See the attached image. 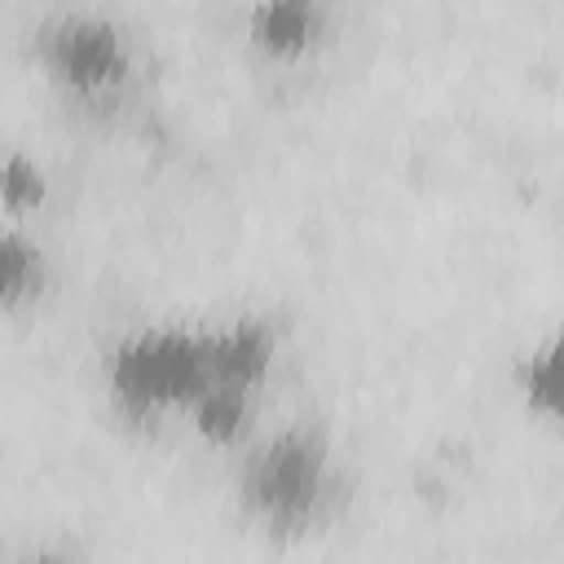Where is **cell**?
<instances>
[{
	"label": "cell",
	"instance_id": "cell-2",
	"mask_svg": "<svg viewBox=\"0 0 564 564\" xmlns=\"http://www.w3.org/2000/svg\"><path fill=\"white\" fill-rule=\"evenodd\" d=\"M203 388H212L207 326L150 322L119 335L106 352V392L137 423L185 414Z\"/></svg>",
	"mask_w": 564,
	"mask_h": 564
},
{
	"label": "cell",
	"instance_id": "cell-3",
	"mask_svg": "<svg viewBox=\"0 0 564 564\" xmlns=\"http://www.w3.org/2000/svg\"><path fill=\"white\" fill-rule=\"evenodd\" d=\"M40 70L75 101H119L137 75V44L106 9H53L35 22Z\"/></svg>",
	"mask_w": 564,
	"mask_h": 564
},
{
	"label": "cell",
	"instance_id": "cell-5",
	"mask_svg": "<svg viewBox=\"0 0 564 564\" xmlns=\"http://www.w3.org/2000/svg\"><path fill=\"white\" fill-rule=\"evenodd\" d=\"M207 361H212V383L260 397L278 366V326L269 317H234L207 326Z\"/></svg>",
	"mask_w": 564,
	"mask_h": 564
},
{
	"label": "cell",
	"instance_id": "cell-7",
	"mask_svg": "<svg viewBox=\"0 0 564 564\" xmlns=\"http://www.w3.org/2000/svg\"><path fill=\"white\" fill-rule=\"evenodd\" d=\"M256 410H260V397H256V392L212 383V388L198 392V401L185 410V419H189V427H194L207 445L229 449V445H242V441L251 436Z\"/></svg>",
	"mask_w": 564,
	"mask_h": 564
},
{
	"label": "cell",
	"instance_id": "cell-1",
	"mask_svg": "<svg viewBox=\"0 0 564 564\" xmlns=\"http://www.w3.org/2000/svg\"><path fill=\"white\" fill-rule=\"evenodd\" d=\"M238 507L273 542L326 529L344 507V467L317 419H295L247 445L238 463Z\"/></svg>",
	"mask_w": 564,
	"mask_h": 564
},
{
	"label": "cell",
	"instance_id": "cell-6",
	"mask_svg": "<svg viewBox=\"0 0 564 564\" xmlns=\"http://www.w3.org/2000/svg\"><path fill=\"white\" fill-rule=\"evenodd\" d=\"M44 282H48L44 247L18 225H0V317H13L26 304H35Z\"/></svg>",
	"mask_w": 564,
	"mask_h": 564
},
{
	"label": "cell",
	"instance_id": "cell-9",
	"mask_svg": "<svg viewBox=\"0 0 564 564\" xmlns=\"http://www.w3.org/2000/svg\"><path fill=\"white\" fill-rule=\"evenodd\" d=\"M53 176L31 150H4L0 154V207L9 216H31L48 203Z\"/></svg>",
	"mask_w": 564,
	"mask_h": 564
},
{
	"label": "cell",
	"instance_id": "cell-8",
	"mask_svg": "<svg viewBox=\"0 0 564 564\" xmlns=\"http://www.w3.org/2000/svg\"><path fill=\"white\" fill-rule=\"evenodd\" d=\"M511 388L533 419L555 423V414H560V352H555L551 335L520 348V357L511 366Z\"/></svg>",
	"mask_w": 564,
	"mask_h": 564
},
{
	"label": "cell",
	"instance_id": "cell-4",
	"mask_svg": "<svg viewBox=\"0 0 564 564\" xmlns=\"http://www.w3.org/2000/svg\"><path fill=\"white\" fill-rule=\"evenodd\" d=\"M335 9L322 0H260L247 9V44L269 62H300L330 40Z\"/></svg>",
	"mask_w": 564,
	"mask_h": 564
},
{
	"label": "cell",
	"instance_id": "cell-10",
	"mask_svg": "<svg viewBox=\"0 0 564 564\" xmlns=\"http://www.w3.org/2000/svg\"><path fill=\"white\" fill-rule=\"evenodd\" d=\"M18 564H79V555L70 546H62V542H44V546L26 551Z\"/></svg>",
	"mask_w": 564,
	"mask_h": 564
}]
</instances>
